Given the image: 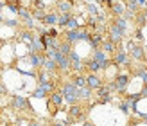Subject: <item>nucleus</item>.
<instances>
[{
	"instance_id": "obj_21",
	"label": "nucleus",
	"mask_w": 147,
	"mask_h": 126,
	"mask_svg": "<svg viewBox=\"0 0 147 126\" xmlns=\"http://www.w3.org/2000/svg\"><path fill=\"white\" fill-rule=\"evenodd\" d=\"M57 14L56 13H47L45 14V18H43V24H47V25H54V24H57Z\"/></svg>"
},
{
	"instance_id": "obj_44",
	"label": "nucleus",
	"mask_w": 147,
	"mask_h": 126,
	"mask_svg": "<svg viewBox=\"0 0 147 126\" xmlns=\"http://www.w3.org/2000/svg\"><path fill=\"white\" fill-rule=\"evenodd\" d=\"M4 20V16H2V13H0V22H2Z\"/></svg>"
},
{
	"instance_id": "obj_10",
	"label": "nucleus",
	"mask_w": 147,
	"mask_h": 126,
	"mask_svg": "<svg viewBox=\"0 0 147 126\" xmlns=\"http://www.w3.org/2000/svg\"><path fill=\"white\" fill-rule=\"evenodd\" d=\"M68 58H70V65H72V69H74V70H81V69H83L81 58H79V54L76 52V50H72V52L68 54Z\"/></svg>"
},
{
	"instance_id": "obj_29",
	"label": "nucleus",
	"mask_w": 147,
	"mask_h": 126,
	"mask_svg": "<svg viewBox=\"0 0 147 126\" xmlns=\"http://www.w3.org/2000/svg\"><path fill=\"white\" fill-rule=\"evenodd\" d=\"M120 110H122L124 114H129V112H131V105H129V101H127V99L120 103Z\"/></svg>"
},
{
	"instance_id": "obj_33",
	"label": "nucleus",
	"mask_w": 147,
	"mask_h": 126,
	"mask_svg": "<svg viewBox=\"0 0 147 126\" xmlns=\"http://www.w3.org/2000/svg\"><path fill=\"white\" fill-rule=\"evenodd\" d=\"M136 74H138V76H140V78L144 79V83H147V70H142V69H140Z\"/></svg>"
},
{
	"instance_id": "obj_12",
	"label": "nucleus",
	"mask_w": 147,
	"mask_h": 126,
	"mask_svg": "<svg viewBox=\"0 0 147 126\" xmlns=\"http://www.w3.org/2000/svg\"><path fill=\"white\" fill-rule=\"evenodd\" d=\"M83 115V108H81L79 105H72L70 110H68V119L70 123H74V119H77V117Z\"/></svg>"
},
{
	"instance_id": "obj_9",
	"label": "nucleus",
	"mask_w": 147,
	"mask_h": 126,
	"mask_svg": "<svg viewBox=\"0 0 147 126\" xmlns=\"http://www.w3.org/2000/svg\"><path fill=\"white\" fill-rule=\"evenodd\" d=\"M65 40H67L68 43L81 42V31L79 29H70V31H67V34H65Z\"/></svg>"
},
{
	"instance_id": "obj_32",
	"label": "nucleus",
	"mask_w": 147,
	"mask_h": 126,
	"mask_svg": "<svg viewBox=\"0 0 147 126\" xmlns=\"http://www.w3.org/2000/svg\"><path fill=\"white\" fill-rule=\"evenodd\" d=\"M127 7H129V9L131 11H135L136 9V7H138V2H136V0H127V4H126Z\"/></svg>"
},
{
	"instance_id": "obj_19",
	"label": "nucleus",
	"mask_w": 147,
	"mask_h": 126,
	"mask_svg": "<svg viewBox=\"0 0 147 126\" xmlns=\"http://www.w3.org/2000/svg\"><path fill=\"white\" fill-rule=\"evenodd\" d=\"M70 20H72V14L70 13H61L59 18H57V25H59V27H67Z\"/></svg>"
},
{
	"instance_id": "obj_27",
	"label": "nucleus",
	"mask_w": 147,
	"mask_h": 126,
	"mask_svg": "<svg viewBox=\"0 0 147 126\" xmlns=\"http://www.w3.org/2000/svg\"><path fill=\"white\" fill-rule=\"evenodd\" d=\"M20 38L24 40V42H29V43H31V42H34V38H36V36H34L32 33H29V31H24V33H22V36H20Z\"/></svg>"
},
{
	"instance_id": "obj_45",
	"label": "nucleus",
	"mask_w": 147,
	"mask_h": 126,
	"mask_svg": "<svg viewBox=\"0 0 147 126\" xmlns=\"http://www.w3.org/2000/svg\"><path fill=\"white\" fill-rule=\"evenodd\" d=\"M0 94H4V88L2 86H0Z\"/></svg>"
},
{
	"instance_id": "obj_35",
	"label": "nucleus",
	"mask_w": 147,
	"mask_h": 126,
	"mask_svg": "<svg viewBox=\"0 0 147 126\" xmlns=\"http://www.w3.org/2000/svg\"><path fill=\"white\" fill-rule=\"evenodd\" d=\"M45 81H49V78H47V74L43 72V74H40V76H38V83L41 85V83H45Z\"/></svg>"
},
{
	"instance_id": "obj_17",
	"label": "nucleus",
	"mask_w": 147,
	"mask_h": 126,
	"mask_svg": "<svg viewBox=\"0 0 147 126\" xmlns=\"http://www.w3.org/2000/svg\"><path fill=\"white\" fill-rule=\"evenodd\" d=\"M63 94L61 92H52V94H50V103H52V105L54 106H61L63 105Z\"/></svg>"
},
{
	"instance_id": "obj_5",
	"label": "nucleus",
	"mask_w": 147,
	"mask_h": 126,
	"mask_svg": "<svg viewBox=\"0 0 147 126\" xmlns=\"http://www.w3.org/2000/svg\"><path fill=\"white\" fill-rule=\"evenodd\" d=\"M86 86H90L92 90H97V88L102 86V81H100V78H99L95 72H90V74L86 76Z\"/></svg>"
},
{
	"instance_id": "obj_13",
	"label": "nucleus",
	"mask_w": 147,
	"mask_h": 126,
	"mask_svg": "<svg viewBox=\"0 0 147 126\" xmlns=\"http://www.w3.org/2000/svg\"><path fill=\"white\" fill-rule=\"evenodd\" d=\"M47 56H41L38 52H32L31 56H29V60H31V65L32 67H43V61H45Z\"/></svg>"
},
{
	"instance_id": "obj_41",
	"label": "nucleus",
	"mask_w": 147,
	"mask_h": 126,
	"mask_svg": "<svg viewBox=\"0 0 147 126\" xmlns=\"http://www.w3.org/2000/svg\"><path fill=\"white\" fill-rule=\"evenodd\" d=\"M136 2H138V5H145V4H147V0H136Z\"/></svg>"
},
{
	"instance_id": "obj_16",
	"label": "nucleus",
	"mask_w": 147,
	"mask_h": 126,
	"mask_svg": "<svg viewBox=\"0 0 147 126\" xmlns=\"http://www.w3.org/2000/svg\"><path fill=\"white\" fill-rule=\"evenodd\" d=\"M43 69H45L47 72H56L57 70L56 60H52V58H45V61H43Z\"/></svg>"
},
{
	"instance_id": "obj_15",
	"label": "nucleus",
	"mask_w": 147,
	"mask_h": 126,
	"mask_svg": "<svg viewBox=\"0 0 147 126\" xmlns=\"http://www.w3.org/2000/svg\"><path fill=\"white\" fill-rule=\"evenodd\" d=\"M102 34H90V40H88V43L93 47V49H99L100 45H102Z\"/></svg>"
},
{
	"instance_id": "obj_42",
	"label": "nucleus",
	"mask_w": 147,
	"mask_h": 126,
	"mask_svg": "<svg viewBox=\"0 0 147 126\" xmlns=\"http://www.w3.org/2000/svg\"><path fill=\"white\" fill-rule=\"evenodd\" d=\"M83 126H95V124H93L92 121H84V124H83Z\"/></svg>"
},
{
	"instance_id": "obj_11",
	"label": "nucleus",
	"mask_w": 147,
	"mask_h": 126,
	"mask_svg": "<svg viewBox=\"0 0 147 126\" xmlns=\"http://www.w3.org/2000/svg\"><path fill=\"white\" fill-rule=\"evenodd\" d=\"M113 63H115L117 67H120V65H129V56H127V52H124V50L117 52V56H115Z\"/></svg>"
},
{
	"instance_id": "obj_7",
	"label": "nucleus",
	"mask_w": 147,
	"mask_h": 126,
	"mask_svg": "<svg viewBox=\"0 0 147 126\" xmlns=\"http://www.w3.org/2000/svg\"><path fill=\"white\" fill-rule=\"evenodd\" d=\"M124 29L122 27H119V25H115V24H111V27H109V40L111 42H120L122 40V36H124Z\"/></svg>"
},
{
	"instance_id": "obj_46",
	"label": "nucleus",
	"mask_w": 147,
	"mask_h": 126,
	"mask_svg": "<svg viewBox=\"0 0 147 126\" xmlns=\"http://www.w3.org/2000/svg\"><path fill=\"white\" fill-rule=\"evenodd\" d=\"M68 2H70V4H72V2H74V0H68Z\"/></svg>"
},
{
	"instance_id": "obj_36",
	"label": "nucleus",
	"mask_w": 147,
	"mask_h": 126,
	"mask_svg": "<svg viewBox=\"0 0 147 126\" xmlns=\"http://www.w3.org/2000/svg\"><path fill=\"white\" fill-rule=\"evenodd\" d=\"M5 25H7V27H16L18 22H16V20H5Z\"/></svg>"
},
{
	"instance_id": "obj_43",
	"label": "nucleus",
	"mask_w": 147,
	"mask_h": 126,
	"mask_svg": "<svg viewBox=\"0 0 147 126\" xmlns=\"http://www.w3.org/2000/svg\"><path fill=\"white\" fill-rule=\"evenodd\" d=\"M54 126H65V124H61V123H56V124H54Z\"/></svg>"
},
{
	"instance_id": "obj_23",
	"label": "nucleus",
	"mask_w": 147,
	"mask_h": 126,
	"mask_svg": "<svg viewBox=\"0 0 147 126\" xmlns=\"http://www.w3.org/2000/svg\"><path fill=\"white\" fill-rule=\"evenodd\" d=\"M102 50H104V52H113V50H115V42H111V40H104V42H102Z\"/></svg>"
},
{
	"instance_id": "obj_25",
	"label": "nucleus",
	"mask_w": 147,
	"mask_h": 126,
	"mask_svg": "<svg viewBox=\"0 0 147 126\" xmlns=\"http://www.w3.org/2000/svg\"><path fill=\"white\" fill-rule=\"evenodd\" d=\"M79 97H81V99H90V97H92V88H90V86L79 88Z\"/></svg>"
},
{
	"instance_id": "obj_34",
	"label": "nucleus",
	"mask_w": 147,
	"mask_h": 126,
	"mask_svg": "<svg viewBox=\"0 0 147 126\" xmlns=\"http://www.w3.org/2000/svg\"><path fill=\"white\" fill-rule=\"evenodd\" d=\"M47 36H50V38H57L59 34H57L56 29H49V31H47Z\"/></svg>"
},
{
	"instance_id": "obj_31",
	"label": "nucleus",
	"mask_w": 147,
	"mask_h": 126,
	"mask_svg": "<svg viewBox=\"0 0 147 126\" xmlns=\"http://www.w3.org/2000/svg\"><path fill=\"white\" fill-rule=\"evenodd\" d=\"M88 13H90L92 16H99V9H97V7H95L93 4H92V5H88Z\"/></svg>"
},
{
	"instance_id": "obj_20",
	"label": "nucleus",
	"mask_w": 147,
	"mask_h": 126,
	"mask_svg": "<svg viewBox=\"0 0 147 126\" xmlns=\"http://www.w3.org/2000/svg\"><path fill=\"white\" fill-rule=\"evenodd\" d=\"M72 83L76 85L77 88H84V86H86V76H81V74H77V76H74Z\"/></svg>"
},
{
	"instance_id": "obj_14",
	"label": "nucleus",
	"mask_w": 147,
	"mask_h": 126,
	"mask_svg": "<svg viewBox=\"0 0 147 126\" xmlns=\"http://www.w3.org/2000/svg\"><path fill=\"white\" fill-rule=\"evenodd\" d=\"M29 50H31V54L32 52H41V50H45V45L41 43V40L34 38V42H31V45H29Z\"/></svg>"
},
{
	"instance_id": "obj_18",
	"label": "nucleus",
	"mask_w": 147,
	"mask_h": 126,
	"mask_svg": "<svg viewBox=\"0 0 147 126\" xmlns=\"http://www.w3.org/2000/svg\"><path fill=\"white\" fill-rule=\"evenodd\" d=\"M111 11L117 14V16H124V13H126V4H122V2H115L111 5Z\"/></svg>"
},
{
	"instance_id": "obj_6",
	"label": "nucleus",
	"mask_w": 147,
	"mask_h": 126,
	"mask_svg": "<svg viewBox=\"0 0 147 126\" xmlns=\"http://www.w3.org/2000/svg\"><path fill=\"white\" fill-rule=\"evenodd\" d=\"M11 106L13 108H16V110H27L29 106V101L25 97H22V95H13V99H11Z\"/></svg>"
},
{
	"instance_id": "obj_39",
	"label": "nucleus",
	"mask_w": 147,
	"mask_h": 126,
	"mask_svg": "<svg viewBox=\"0 0 147 126\" xmlns=\"http://www.w3.org/2000/svg\"><path fill=\"white\" fill-rule=\"evenodd\" d=\"M20 2H22V0H7V4H16V5H18Z\"/></svg>"
},
{
	"instance_id": "obj_2",
	"label": "nucleus",
	"mask_w": 147,
	"mask_h": 126,
	"mask_svg": "<svg viewBox=\"0 0 147 126\" xmlns=\"http://www.w3.org/2000/svg\"><path fill=\"white\" fill-rule=\"evenodd\" d=\"M54 60H56V63H57V69L59 70H68V69H72V65H70V58L68 56H65V54H61L59 50L56 52V56H54Z\"/></svg>"
},
{
	"instance_id": "obj_40",
	"label": "nucleus",
	"mask_w": 147,
	"mask_h": 126,
	"mask_svg": "<svg viewBox=\"0 0 147 126\" xmlns=\"http://www.w3.org/2000/svg\"><path fill=\"white\" fill-rule=\"evenodd\" d=\"M29 126H40L38 121H29Z\"/></svg>"
},
{
	"instance_id": "obj_37",
	"label": "nucleus",
	"mask_w": 147,
	"mask_h": 126,
	"mask_svg": "<svg viewBox=\"0 0 147 126\" xmlns=\"http://www.w3.org/2000/svg\"><path fill=\"white\" fill-rule=\"evenodd\" d=\"M100 2L104 4L106 7H111V5H113V2H111V0H100Z\"/></svg>"
},
{
	"instance_id": "obj_4",
	"label": "nucleus",
	"mask_w": 147,
	"mask_h": 126,
	"mask_svg": "<svg viewBox=\"0 0 147 126\" xmlns=\"http://www.w3.org/2000/svg\"><path fill=\"white\" fill-rule=\"evenodd\" d=\"M93 60L99 61V63H100V69H104V70L109 67V60H108V56H106V52H104L102 49H97V50L93 52Z\"/></svg>"
},
{
	"instance_id": "obj_24",
	"label": "nucleus",
	"mask_w": 147,
	"mask_h": 126,
	"mask_svg": "<svg viewBox=\"0 0 147 126\" xmlns=\"http://www.w3.org/2000/svg\"><path fill=\"white\" fill-rule=\"evenodd\" d=\"M57 9H59L61 13H70V9H72V4L68 2V0H61V2L57 4Z\"/></svg>"
},
{
	"instance_id": "obj_38",
	"label": "nucleus",
	"mask_w": 147,
	"mask_h": 126,
	"mask_svg": "<svg viewBox=\"0 0 147 126\" xmlns=\"http://www.w3.org/2000/svg\"><path fill=\"white\" fill-rule=\"evenodd\" d=\"M142 95H144V97H147V83H145L144 88H142Z\"/></svg>"
},
{
	"instance_id": "obj_3",
	"label": "nucleus",
	"mask_w": 147,
	"mask_h": 126,
	"mask_svg": "<svg viewBox=\"0 0 147 126\" xmlns=\"http://www.w3.org/2000/svg\"><path fill=\"white\" fill-rule=\"evenodd\" d=\"M127 47H129V56L133 58V60H140V61H142L144 58H145V54H144V49H142L140 45H136L135 42H131Z\"/></svg>"
},
{
	"instance_id": "obj_30",
	"label": "nucleus",
	"mask_w": 147,
	"mask_h": 126,
	"mask_svg": "<svg viewBox=\"0 0 147 126\" xmlns=\"http://www.w3.org/2000/svg\"><path fill=\"white\" fill-rule=\"evenodd\" d=\"M68 31H70V29H79V22H77V18H72L70 22H68Z\"/></svg>"
},
{
	"instance_id": "obj_8",
	"label": "nucleus",
	"mask_w": 147,
	"mask_h": 126,
	"mask_svg": "<svg viewBox=\"0 0 147 126\" xmlns=\"http://www.w3.org/2000/svg\"><path fill=\"white\" fill-rule=\"evenodd\" d=\"M109 85H106V86H100V88H97V95H99V103L100 105H106V103H109L111 101V95H109Z\"/></svg>"
},
{
	"instance_id": "obj_28",
	"label": "nucleus",
	"mask_w": 147,
	"mask_h": 126,
	"mask_svg": "<svg viewBox=\"0 0 147 126\" xmlns=\"http://www.w3.org/2000/svg\"><path fill=\"white\" fill-rule=\"evenodd\" d=\"M45 95H47V92L43 90L41 86H38V88H36V90L32 92V97H38V99H41V97H45Z\"/></svg>"
},
{
	"instance_id": "obj_1",
	"label": "nucleus",
	"mask_w": 147,
	"mask_h": 126,
	"mask_svg": "<svg viewBox=\"0 0 147 126\" xmlns=\"http://www.w3.org/2000/svg\"><path fill=\"white\" fill-rule=\"evenodd\" d=\"M61 94L67 103H70V105H76V103L81 99L79 97V88L74 85V83H65L63 88H61Z\"/></svg>"
},
{
	"instance_id": "obj_22",
	"label": "nucleus",
	"mask_w": 147,
	"mask_h": 126,
	"mask_svg": "<svg viewBox=\"0 0 147 126\" xmlns=\"http://www.w3.org/2000/svg\"><path fill=\"white\" fill-rule=\"evenodd\" d=\"M57 50H59L61 54H65V56H68V54L72 52V43H68L67 40H65V42H61V43H59V49H57Z\"/></svg>"
},
{
	"instance_id": "obj_26",
	"label": "nucleus",
	"mask_w": 147,
	"mask_h": 126,
	"mask_svg": "<svg viewBox=\"0 0 147 126\" xmlns=\"http://www.w3.org/2000/svg\"><path fill=\"white\" fill-rule=\"evenodd\" d=\"M88 69H90V72H95V74H97V72L100 70V63H99V61H95L93 58H92V60L88 61Z\"/></svg>"
}]
</instances>
